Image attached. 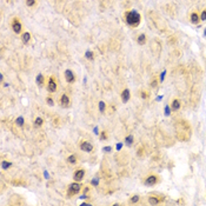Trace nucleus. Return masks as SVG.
<instances>
[{
  "label": "nucleus",
  "mask_w": 206,
  "mask_h": 206,
  "mask_svg": "<svg viewBox=\"0 0 206 206\" xmlns=\"http://www.w3.org/2000/svg\"><path fill=\"white\" fill-rule=\"evenodd\" d=\"M125 141H126L127 145H132V142H133V137H132V136H127V137L125 138Z\"/></svg>",
  "instance_id": "21"
},
{
  "label": "nucleus",
  "mask_w": 206,
  "mask_h": 206,
  "mask_svg": "<svg viewBox=\"0 0 206 206\" xmlns=\"http://www.w3.org/2000/svg\"><path fill=\"white\" fill-rule=\"evenodd\" d=\"M86 198H87V197H86V196H85V194H84V196H81V197H80V199H86Z\"/></svg>",
  "instance_id": "34"
},
{
  "label": "nucleus",
  "mask_w": 206,
  "mask_h": 206,
  "mask_svg": "<svg viewBox=\"0 0 206 206\" xmlns=\"http://www.w3.org/2000/svg\"><path fill=\"white\" fill-rule=\"evenodd\" d=\"M85 57H86L88 60H92V59H93V53H92L91 51H87V52L85 53Z\"/></svg>",
  "instance_id": "22"
},
{
  "label": "nucleus",
  "mask_w": 206,
  "mask_h": 206,
  "mask_svg": "<svg viewBox=\"0 0 206 206\" xmlns=\"http://www.w3.org/2000/svg\"><path fill=\"white\" fill-rule=\"evenodd\" d=\"M103 151H105V152H110V151H112V147L111 146H107V147H104Z\"/></svg>",
  "instance_id": "29"
},
{
  "label": "nucleus",
  "mask_w": 206,
  "mask_h": 206,
  "mask_svg": "<svg viewBox=\"0 0 206 206\" xmlns=\"http://www.w3.org/2000/svg\"><path fill=\"white\" fill-rule=\"evenodd\" d=\"M205 35H206V30H205Z\"/></svg>",
  "instance_id": "36"
},
{
  "label": "nucleus",
  "mask_w": 206,
  "mask_h": 206,
  "mask_svg": "<svg viewBox=\"0 0 206 206\" xmlns=\"http://www.w3.org/2000/svg\"><path fill=\"white\" fill-rule=\"evenodd\" d=\"M130 97H131V94H130V91H128L127 88H125V90L123 91V93H121V98H123V101H124V103H127V101L130 100Z\"/></svg>",
  "instance_id": "9"
},
{
  "label": "nucleus",
  "mask_w": 206,
  "mask_h": 206,
  "mask_svg": "<svg viewBox=\"0 0 206 206\" xmlns=\"http://www.w3.org/2000/svg\"><path fill=\"white\" fill-rule=\"evenodd\" d=\"M47 103H48V105H53V100H52V98H47Z\"/></svg>",
  "instance_id": "30"
},
{
  "label": "nucleus",
  "mask_w": 206,
  "mask_h": 206,
  "mask_svg": "<svg viewBox=\"0 0 206 206\" xmlns=\"http://www.w3.org/2000/svg\"><path fill=\"white\" fill-rule=\"evenodd\" d=\"M12 28H13V31L15 32V33H20L21 32V24L19 23V20L18 19H15L14 21H13V24H12Z\"/></svg>",
  "instance_id": "6"
},
{
  "label": "nucleus",
  "mask_w": 206,
  "mask_h": 206,
  "mask_svg": "<svg viewBox=\"0 0 206 206\" xmlns=\"http://www.w3.org/2000/svg\"><path fill=\"white\" fill-rule=\"evenodd\" d=\"M105 106H106V105H105L104 101H100V103H99V110H100V112H104V111H105Z\"/></svg>",
  "instance_id": "23"
},
{
  "label": "nucleus",
  "mask_w": 206,
  "mask_h": 206,
  "mask_svg": "<svg viewBox=\"0 0 206 206\" xmlns=\"http://www.w3.org/2000/svg\"><path fill=\"white\" fill-rule=\"evenodd\" d=\"M60 101H61V104H63V106H69V97L66 96V94H63L61 96V98H60Z\"/></svg>",
  "instance_id": "10"
},
{
  "label": "nucleus",
  "mask_w": 206,
  "mask_h": 206,
  "mask_svg": "<svg viewBox=\"0 0 206 206\" xmlns=\"http://www.w3.org/2000/svg\"><path fill=\"white\" fill-rule=\"evenodd\" d=\"M34 4H35V0H26V5H27V6H30V7H31V6H33Z\"/></svg>",
  "instance_id": "24"
},
{
  "label": "nucleus",
  "mask_w": 206,
  "mask_h": 206,
  "mask_svg": "<svg viewBox=\"0 0 206 206\" xmlns=\"http://www.w3.org/2000/svg\"><path fill=\"white\" fill-rule=\"evenodd\" d=\"M85 175V171L84 170H78V171L74 173V180L75 181H81L82 178Z\"/></svg>",
  "instance_id": "8"
},
{
  "label": "nucleus",
  "mask_w": 206,
  "mask_h": 206,
  "mask_svg": "<svg viewBox=\"0 0 206 206\" xmlns=\"http://www.w3.org/2000/svg\"><path fill=\"white\" fill-rule=\"evenodd\" d=\"M106 139H107V137H106L105 132H103V133H101V140H106Z\"/></svg>",
  "instance_id": "31"
},
{
  "label": "nucleus",
  "mask_w": 206,
  "mask_h": 206,
  "mask_svg": "<svg viewBox=\"0 0 206 206\" xmlns=\"http://www.w3.org/2000/svg\"><path fill=\"white\" fill-rule=\"evenodd\" d=\"M48 91L50 92H55L57 91V82L54 81L53 78H50V80H48Z\"/></svg>",
  "instance_id": "7"
},
{
  "label": "nucleus",
  "mask_w": 206,
  "mask_h": 206,
  "mask_svg": "<svg viewBox=\"0 0 206 206\" xmlns=\"http://www.w3.org/2000/svg\"><path fill=\"white\" fill-rule=\"evenodd\" d=\"M158 183V178L156 177V175H150L147 179H146V181H145V184L147 185V186H153V185H156Z\"/></svg>",
  "instance_id": "4"
},
{
  "label": "nucleus",
  "mask_w": 206,
  "mask_h": 206,
  "mask_svg": "<svg viewBox=\"0 0 206 206\" xmlns=\"http://www.w3.org/2000/svg\"><path fill=\"white\" fill-rule=\"evenodd\" d=\"M80 188H81V186H80L78 183H73V184L69 185L67 194H69V197H71V196H74V194H77V193L80 191Z\"/></svg>",
  "instance_id": "2"
},
{
  "label": "nucleus",
  "mask_w": 206,
  "mask_h": 206,
  "mask_svg": "<svg viewBox=\"0 0 206 206\" xmlns=\"http://www.w3.org/2000/svg\"><path fill=\"white\" fill-rule=\"evenodd\" d=\"M121 147H123V145H121V144H118V145H117V150H120Z\"/></svg>",
  "instance_id": "32"
},
{
  "label": "nucleus",
  "mask_w": 206,
  "mask_h": 206,
  "mask_svg": "<svg viewBox=\"0 0 206 206\" xmlns=\"http://www.w3.org/2000/svg\"><path fill=\"white\" fill-rule=\"evenodd\" d=\"M30 39H31V34H30L28 32H26V33L23 34V41H24V42H28Z\"/></svg>",
  "instance_id": "15"
},
{
  "label": "nucleus",
  "mask_w": 206,
  "mask_h": 206,
  "mask_svg": "<svg viewBox=\"0 0 206 206\" xmlns=\"http://www.w3.org/2000/svg\"><path fill=\"white\" fill-rule=\"evenodd\" d=\"M34 125H35V126H37V127H39V126H41V125H42V119L38 117V118H37V119H35V120H34Z\"/></svg>",
  "instance_id": "18"
},
{
  "label": "nucleus",
  "mask_w": 206,
  "mask_h": 206,
  "mask_svg": "<svg viewBox=\"0 0 206 206\" xmlns=\"http://www.w3.org/2000/svg\"><path fill=\"white\" fill-rule=\"evenodd\" d=\"M138 200H139V196H133L131 198V203H137Z\"/></svg>",
  "instance_id": "26"
},
{
  "label": "nucleus",
  "mask_w": 206,
  "mask_h": 206,
  "mask_svg": "<svg viewBox=\"0 0 206 206\" xmlns=\"http://www.w3.org/2000/svg\"><path fill=\"white\" fill-rule=\"evenodd\" d=\"M148 203L152 204V205H157V204L159 203V199H157V198H154V197H150V198H148Z\"/></svg>",
  "instance_id": "16"
},
{
  "label": "nucleus",
  "mask_w": 206,
  "mask_h": 206,
  "mask_svg": "<svg viewBox=\"0 0 206 206\" xmlns=\"http://www.w3.org/2000/svg\"><path fill=\"white\" fill-rule=\"evenodd\" d=\"M91 183H92V185H94V186H97V185L99 184V180H98V178H94V179H93V180H92Z\"/></svg>",
  "instance_id": "27"
},
{
  "label": "nucleus",
  "mask_w": 206,
  "mask_h": 206,
  "mask_svg": "<svg viewBox=\"0 0 206 206\" xmlns=\"http://www.w3.org/2000/svg\"><path fill=\"white\" fill-rule=\"evenodd\" d=\"M200 20H206V11H203V13L200 15Z\"/></svg>",
  "instance_id": "28"
},
{
  "label": "nucleus",
  "mask_w": 206,
  "mask_h": 206,
  "mask_svg": "<svg viewBox=\"0 0 206 206\" xmlns=\"http://www.w3.org/2000/svg\"><path fill=\"white\" fill-rule=\"evenodd\" d=\"M191 21H192L193 24H197V23L199 21V15H198L197 13H192V14H191Z\"/></svg>",
  "instance_id": "11"
},
{
  "label": "nucleus",
  "mask_w": 206,
  "mask_h": 206,
  "mask_svg": "<svg viewBox=\"0 0 206 206\" xmlns=\"http://www.w3.org/2000/svg\"><path fill=\"white\" fill-rule=\"evenodd\" d=\"M179 107H180V103H179V100H174V101L172 103V110H173V111H178Z\"/></svg>",
  "instance_id": "14"
},
{
  "label": "nucleus",
  "mask_w": 206,
  "mask_h": 206,
  "mask_svg": "<svg viewBox=\"0 0 206 206\" xmlns=\"http://www.w3.org/2000/svg\"><path fill=\"white\" fill-rule=\"evenodd\" d=\"M15 123H17V125H18V126H23V125H24V118H23V117L17 118Z\"/></svg>",
  "instance_id": "19"
},
{
  "label": "nucleus",
  "mask_w": 206,
  "mask_h": 206,
  "mask_svg": "<svg viewBox=\"0 0 206 206\" xmlns=\"http://www.w3.org/2000/svg\"><path fill=\"white\" fill-rule=\"evenodd\" d=\"M35 81H37V84L38 85H42L44 84V75L42 74H39V75H37V79H35Z\"/></svg>",
  "instance_id": "13"
},
{
  "label": "nucleus",
  "mask_w": 206,
  "mask_h": 206,
  "mask_svg": "<svg viewBox=\"0 0 206 206\" xmlns=\"http://www.w3.org/2000/svg\"><path fill=\"white\" fill-rule=\"evenodd\" d=\"M141 97H142V98H146L147 96H146V93H142V94H141Z\"/></svg>",
  "instance_id": "35"
},
{
  "label": "nucleus",
  "mask_w": 206,
  "mask_h": 206,
  "mask_svg": "<svg viewBox=\"0 0 206 206\" xmlns=\"http://www.w3.org/2000/svg\"><path fill=\"white\" fill-rule=\"evenodd\" d=\"M165 114L166 115H170L171 114V108L169 106H165Z\"/></svg>",
  "instance_id": "25"
},
{
  "label": "nucleus",
  "mask_w": 206,
  "mask_h": 206,
  "mask_svg": "<svg viewBox=\"0 0 206 206\" xmlns=\"http://www.w3.org/2000/svg\"><path fill=\"white\" fill-rule=\"evenodd\" d=\"M65 79H66L67 82H73L74 81L75 77H74V74H73V72L71 69H66L65 71Z\"/></svg>",
  "instance_id": "5"
},
{
  "label": "nucleus",
  "mask_w": 206,
  "mask_h": 206,
  "mask_svg": "<svg viewBox=\"0 0 206 206\" xmlns=\"http://www.w3.org/2000/svg\"><path fill=\"white\" fill-rule=\"evenodd\" d=\"M164 75H165V72H163V73H161V77H160V79H161V81L164 80Z\"/></svg>",
  "instance_id": "33"
},
{
  "label": "nucleus",
  "mask_w": 206,
  "mask_h": 206,
  "mask_svg": "<svg viewBox=\"0 0 206 206\" xmlns=\"http://www.w3.org/2000/svg\"><path fill=\"white\" fill-rule=\"evenodd\" d=\"M145 42H146V37H145V34H140L138 37V44L144 45Z\"/></svg>",
  "instance_id": "12"
},
{
  "label": "nucleus",
  "mask_w": 206,
  "mask_h": 206,
  "mask_svg": "<svg viewBox=\"0 0 206 206\" xmlns=\"http://www.w3.org/2000/svg\"><path fill=\"white\" fill-rule=\"evenodd\" d=\"M67 161H69V163H71V164L77 163V157H75V156H69V158H67Z\"/></svg>",
  "instance_id": "20"
},
{
  "label": "nucleus",
  "mask_w": 206,
  "mask_h": 206,
  "mask_svg": "<svg viewBox=\"0 0 206 206\" xmlns=\"http://www.w3.org/2000/svg\"><path fill=\"white\" fill-rule=\"evenodd\" d=\"M140 19H141L140 14L138 13L137 11H130V12L126 13V21L131 26H134V27L138 26L139 23H140Z\"/></svg>",
  "instance_id": "1"
},
{
  "label": "nucleus",
  "mask_w": 206,
  "mask_h": 206,
  "mask_svg": "<svg viewBox=\"0 0 206 206\" xmlns=\"http://www.w3.org/2000/svg\"><path fill=\"white\" fill-rule=\"evenodd\" d=\"M80 148H81L82 151H85V152H92L93 146H92V144H90V142H87V141H82V142L80 144Z\"/></svg>",
  "instance_id": "3"
},
{
  "label": "nucleus",
  "mask_w": 206,
  "mask_h": 206,
  "mask_svg": "<svg viewBox=\"0 0 206 206\" xmlns=\"http://www.w3.org/2000/svg\"><path fill=\"white\" fill-rule=\"evenodd\" d=\"M11 165H12V164L8 163V161H2V163H1V169H2V170H7L8 167H11Z\"/></svg>",
  "instance_id": "17"
}]
</instances>
